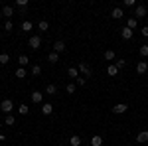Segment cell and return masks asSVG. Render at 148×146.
Listing matches in <instances>:
<instances>
[{
  "instance_id": "26",
  "label": "cell",
  "mask_w": 148,
  "mask_h": 146,
  "mask_svg": "<svg viewBox=\"0 0 148 146\" xmlns=\"http://www.w3.org/2000/svg\"><path fill=\"white\" fill-rule=\"evenodd\" d=\"M8 61H10V56L8 53H0V63L2 65H8Z\"/></svg>"
},
{
  "instance_id": "12",
  "label": "cell",
  "mask_w": 148,
  "mask_h": 146,
  "mask_svg": "<svg viewBox=\"0 0 148 146\" xmlns=\"http://www.w3.org/2000/svg\"><path fill=\"white\" fill-rule=\"evenodd\" d=\"M132 34H134V32H132V30H130V28H123V30H121V36H123V40H132Z\"/></svg>"
},
{
  "instance_id": "24",
  "label": "cell",
  "mask_w": 148,
  "mask_h": 146,
  "mask_svg": "<svg viewBox=\"0 0 148 146\" xmlns=\"http://www.w3.org/2000/svg\"><path fill=\"white\" fill-rule=\"evenodd\" d=\"M114 51L113 49H107V51H105V59H107V61H114Z\"/></svg>"
},
{
  "instance_id": "37",
  "label": "cell",
  "mask_w": 148,
  "mask_h": 146,
  "mask_svg": "<svg viewBox=\"0 0 148 146\" xmlns=\"http://www.w3.org/2000/svg\"><path fill=\"white\" fill-rule=\"evenodd\" d=\"M140 34L144 36V38H148V26H144V28H142V30H140Z\"/></svg>"
},
{
  "instance_id": "14",
  "label": "cell",
  "mask_w": 148,
  "mask_h": 146,
  "mask_svg": "<svg viewBox=\"0 0 148 146\" xmlns=\"http://www.w3.org/2000/svg\"><path fill=\"white\" fill-rule=\"evenodd\" d=\"M111 16H113L114 20H121V18H123V8H119V6L113 8V10H111Z\"/></svg>"
},
{
  "instance_id": "35",
  "label": "cell",
  "mask_w": 148,
  "mask_h": 146,
  "mask_svg": "<svg viewBox=\"0 0 148 146\" xmlns=\"http://www.w3.org/2000/svg\"><path fill=\"white\" fill-rule=\"evenodd\" d=\"M40 73H42V67H40V65H34V67H32V75H36V77H38Z\"/></svg>"
},
{
  "instance_id": "16",
  "label": "cell",
  "mask_w": 148,
  "mask_h": 146,
  "mask_svg": "<svg viewBox=\"0 0 148 146\" xmlns=\"http://www.w3.org/2000/svg\"><path fill=\"white\" fill-rule=\"evenodd\" d=\"M81 142H83V140H81L79 134H73L71 138H69V144H71V146H81Z\"/></svg>"
},
{
  "instance_id": "36",
  "label": "cell",
  "mask_w": 148,
  "mask_h": 146,
  "mask_svg": "<svg viewBox=\"0 0 148 146\" xmlns=\"http://www.w3.org/2000/svg\"><path fill=\"white\" fill-rule=\"evenodd\" d=\"M16 6L18 8H26L28 6V0H16Z\"/></svg>"
},
{
  "instance_id": "4",
  "label": "cell",
  "mask_w": 148,
  "mask_h": 146,
  "mask_svg": "<svg viewBox=\"0 0 148 146\" xmlns=\"http://www.w3.org/2000/svg\"><path fill=\"white\" fill-rule=\"evenodd\" d=\"M77 69H79V73H83V75H85V79L93 75V69L89 67V65H87L85 61H83V63H79V65H77Z\"/></svg>"
},
{
  "instance_id": "15",
  "label": "cell",
  "mask_w": 148,
  "mask_h": 146,
  "mask_svg": "<svg viewBox=\"0 0 148 146\" xmlns=\"http://www.w3.org/2000/svg\"><path fill=\"white\" fill-rule=\"evenodd\" d=\"M53 51H56V53H61V51H65V44H63L61 40H59V42H56V44H53Z\"/></svg>"
},
{
  "instance_id": "10",
  "label": "cell",
  "mask_w": 148,
  "mask_h": 146,
  "mask_svg": "<svg viewBox=\"0 0 148 146\" xmlns=\"http://www.w3.org/2000/svg\"><path fill=\"white\" fill-rule=\"evenodd\" d=\"M51 112H53V105H51V103H44V105H42V114L49 117Z\"/></svg>"
},
{
  "instance_id": "2",
  "label": "cell",
  "mask_w": 148,
  "mask_h": 146,
  "mask_svg": "<svg viewBox=\"0 0 148 146\" xmlns=\"http://www.w3.org/2000/svg\"><path fill=\"white\" fill-rule=\"evenodd\" d=\"M148 14V8L144 6V4H136V8H134V18L136 20H140V18H146Z\"/></svg>"
},
{
  "instance_id": "22",
  "label": "cell",
  "mask_w": 148,
  "mask_h": 146,
  "mask_svg": "<svg viewBox=\"0 0 148 146\" xmlns=\"http://www.w3.org/2000/svg\"><path fill=\"white\" fill-rule=\"evenodd\" d=\"M101 144H103V138H101L99 134H95V136L91 138V146H101Z\"/></svg>"
},
{
  "instance_id": "32",
  "label": "cell",
  "mask_w": 148,
  "mask_h": 146,
  "mask_svg": "<svg viewBox=\"0 0 148 146\" xmlns=\"http://www.w3.org/2000/svg\"><path fill=\"white\" fill-rule=\"evenodd\" d=\"M140 56H142V57H148V45L146 44L140 45Z\"/></svg>"
},
{
  "instance_id": "3",
  "label": "cell",
  "mask_w": 148,
  "mask_h": 146,
  "mask_svg": "<svg viewBox=\"0 0 148 146\" xmlns=\"http://www.w3.org/2000/svg\"><path fill=\"white\" fill-rule=\"evenodd\" d=\"M28 45H30L32 49H40V45H42V38H40V36H30Z\"/></svg>"
},
{
  "instance_id": "19",
  "label": "cell",
  "mask_w": 148,
  "mask_h": 146,
  "mask_svg": "<svg viewBox=\"0 0 148 146\" xmlns=\"http://www.w3.org/2000/svg\"><path fill=\"white\" fill-rule=\"evenodd\" d=\"M14 75H16L18 79H26V77H28V73H26V69H24V67H18Z\"/></svg>"
},
{
  "instance_id": "29",
  "label": "cell",
  "mask_w": 148,
  "mask_h": 146,
  "mask_svg": "<svg viewBox=\"0 0 148 146\" xmlns=\"http://www.w3.org/2000/svg\"><path fill=\"white\" fill-rule=\"evenodd\" d=\"M75 87H77L75 83H67V87H65V91H67V95H73V93H75Z\"/></svg>"
},
{
  "instance_id": "25",
  "label": "cell",
  "mask_w": 148,
  "mask_h": 146,
  "mask_svg": "<svg viewBox=\"0 0 148 146\" xmlns=\"http://www.w3.org/2000/svg\"><path fill=\"white\" fill-rule=\"evenodd\" d=\"M47 59H49V63H57V61H59V53H56V51H51V53L47 56Z\"/></svg>"
},
{
  "instance_id": "11",
  "label": "cell",
  "mask_w": 148,
  "mask_h": 146,
  "mask_svg": "<svg viewBox=\"0 0 148 146\" xmlns=\"http://www.w3.org/2000/svg\"><path fill=\"white\" fill-rule=\"evenodd\" d=\"M2 16H6V20H10L12 16H14V8H12V6H8V4H6V6H4V8H2Z\"/></svg>"
},
{
  "instance_id": "13",
  "label": "cell",
  "mask_w": 148,
  "mask_h": 146,
  "mask_svg": "<svg viewBox=\"0 0 148 146\" xmlns=\"http://www.w3.org/2000/svg\"><path fill=\"white\" fill-rule=\"evenodd\" d=\"M126 28H130V30L134 32V30L138 28V20L136 18H128V20H126Z\"/></svg>"
},
{
  "instance_id": "18",
  "label": "cell",
  "mask_w": 148,
  "mask_h": 146,
  "mask_svg": "<svg viewBox=\"0 0 148 146\" xmlns=\"http://www.w3.org/2000/svg\"><path fill=\"white\" fill-rule=\"evenodd\" d=\"M38 28H40V32H47L49 22H47V20H40V22H38Z\"/></svg>"
},
{
  "instance_id": "33",
  "label": "cell",
  "mask_w": 148,
  "mask_h": 146,
  "mask_svg": "<svg viewBox=\"0 0 148 146\" xmlns=\"http://www.w3.org/2000/svg\"><path fill=\"white\" fill-rule=\"evenodd\" d=\"M119 69H123V67H126V59H116V63H114Z\"/></svg>"
},
{
  "instance_id": "30",
  "label": "cell",
  "mask_w": 148,
  "mask_h": 146,
  "mask_svg": "<svg viewBox=\"0 0 148 146\" xmlns=\"http://www.w3.org/2000/svg\"><path fill=\"white\" fill-rule=\"evenodd\" d=\"M18 112H20V114H28V112H30V109H28V105H20V107H18Z\"/></svg>"
},
{
  "instance_id": "9",
  "label": "cell",
  "mask_w": 148,
  "mask_h": 146,
  "mask_svg": "<svg viewBox=\"0 0 148 146\" xmlns=\"http://www.w3.org/2000/svg\"><path fill=\"white\" fill-rule=\"evenodd\" d=\"M119 71H121V69L116 67L114 63H111V65L107 67V75H109V77H116V75H119Z\"/></svg>"
},
{
  "instance_id": "28",
  "label": "cell",
  "mask_w": 148,
  "mask_h": 146,
  "mask_svg": "<svg viewBox=\"0 0 148 146\" xmlns=\"http://www.w3.org/2000/svg\"><path fill=\"white\" fill-rule=\"evenodd\" d=\"M123 6H126V8H136V0H125Z\"/></svg>"
},
{
  "instance_id": "23",
  "label": "cell",
  "mask_w": 148,
  "mask_h": 146,
  "mask_svg": "<svg viewBox=\"0 0 148 146\" xmlns=\"http://www.w3.org/2000/svg\"><path fill=\"white\" fill-rule=\"evenodd\" d=\"M18 63H20V67L28 65V63H30V57H28V56H20V57H18Z\"/></svg>"
},
{
  "instance_id": "31",
  "label": "cell",
  "mask_w": 148,
  "mask_h": 146,
  "mask_svg": "<svg viewBox=\"0 0 148 146\" xmlns=\"http://www.w3.org/2000/svg\"><path fill=\"white\" fill-rule=\"evenodd\" d=\"M12 28H14L12 20H6V22H4V30H6V32H12Z\"/></svg>"
},
{
  "instance_id": "1",
  "label": "cell",
  "mask_w": 148,
  "mask_h": 146,
  "mask_svg": "<svg viewBox=\"0 0 148 146\" xmlns=\"http://www.w3.org/2000/svg\"><path fill=\"white\" fill-rule=\"evenodd\" d=\"M12 109H14V103H12V99H4V101L0 103V111L4 112V114H10Z\"/></svg>"
},
{
  "instance_id": "21",
  "label": "cell",
  "mask_w": 148,
  "mask_h": 146,
  "mask_svg": "<svg viewBox=\"0 0 148 146\" xmlns=\"http://www.w3.org/2000/svg\"><path fill=\"white\" fill-rule=\"evenodd\" d=\"M56 93H57V87L53 85V83H49V85L46 87V95H56Z\"/></svg>"
},
{
  "instance_id": "5",
  "label": "cell",
  "mask_w": 148,
  "mask_h": 146,
  "mask_svg": "<svg viewBox=\"0 0 148 146\" xmlns=\"http://www.w3.org/2000/svg\"><path fill=\"white\" fill-rule=\"evenodd\" d=\"M30 99L34 105H40V103H44V93H40V91H34L32 95H30Z\"/></svg>"
},
{
  "instance_id": "7",
  "label": "cell",
  "mask_w": 148,
  "mask_h": 146,
  "mask_svg": "<svg viewBox=\"0 0 148 146\" xmlns=\"http://www.w3.org/2000/svg\"><path fill=\"white\" fill-rule=\"evenodd\" d=\"M146 71H148V61H144V59L138 61V63H136V73H138V75H142V73H146Z\"/></svg>"
},
{
  "instance_id": "17",
  "label": "cell",
  "mask_w": 148,
  "mask_h": 146,
  "mask_svg": "<svg viewBox=\"0 0 148 146\" xmlns=\"http://www.w3.org/2000/svg\"><path fill=\"white\" fill-rule=\"evenodd\" d=\"M67 75L71 79H77V77H79V69H77V67H69L67 69Z\"/></svg>"
},
{
  "instance_id": "8",
  "label": "cell",
  "mask_w": 148,
  "mask_h": 146,
  "mask_svg": "<svg viewBox=\"0 0 148 146\" xmlns=\"http://www.w3.org/2000/svg\"><path fill=\"white\" fill-rule=\"evenodd\" d=\"M136 142L138 144H144V142H148V130H140L136 134Z\"/></svg>"
},
{
  "instance_id": "6",
  "label": "cell",
  "mask_w": 148,
  "mask_h": 146,
  "mask_svg": "<svg viewBox=\"0 0 148 146\" xmlns=\"http://www.w3.org/2000/svg\"><path fill=\"white\" fill-rule=\"evenodd\" d=\"M126 111H128V105H126V103H119V105H114V107H113L114 114H123V112H126Z\"/></svg>"
},
{
  "instance_id": "38",
  "label": "cell",
  "mask_w": 148,
  "mask_h": 146,
  "mask_svg": "<svg viewBox=\"0 0 148 146\" xmlns=\"http://www.w3.org/2000/svg\"><path fill=\"white\" fill-rule=\"evenodd\" d=\"M0 18H2V10H0Z\"/></svg>"
},
{
  "instance_id": "39",
  "label": "cell",
  "mask_w": 148,
  "mask_h": 146,
  "mask_svg": "<svg viewBox=\"0 0 148 146\" xmlns=\"http://www.w3.org/2000/svg\"><path fill=\"white\" fill-rule=\"evenodd\" d=\"M114 146H121V144H114Z\"/></svg>"
},
{
  "instance_id": "27",
  "label": "cell",
  "mask_w": 148,
  "mask_h": 146,
  "mask_svg": "<svg viewBox=\"0 0 148 146\" xmlns=\"http://www.w3.org/2000/svg\"><path fill=\"white\" fill-rule=\"evenodd\" d=\"M4 123L8 124V126H12V124L16 123V119H14V117H12V114H6V117H4Z\"/></svg>"
},
{
  "instance_id": "34",
  "label": "cell",
  "mask_w": 148,
  "mask_h": 146,
  "mask_svg": "<svg viewBox=\"0 0 148 146\" xmlns=\"http://www.w3.org/2000/svg\"><path fill=\"white\" fill-rule=\"evenodd\" d=\"M85 83H87V79H85V77H77V79H75V85H79V87H83Z\"/></svg>"
},
{
  "instance_id": "20",
  "label": "cell",
  "mask_w": 148,
  "mask_h": 146,
  "mask_svg": "<svg viewBox=\"0 0 148 146\" xmlns=\"http://www.w3.org/2000/svg\"><path fill=\"white\" fill-rule=\"evenodd\" d=\"M32 28H34V24L30 22V20H24L22 22V30L24 32H32Z\"/></svg>"
}]
</instances>
